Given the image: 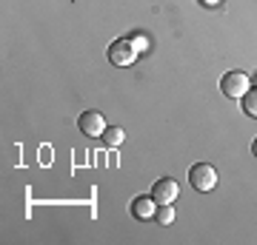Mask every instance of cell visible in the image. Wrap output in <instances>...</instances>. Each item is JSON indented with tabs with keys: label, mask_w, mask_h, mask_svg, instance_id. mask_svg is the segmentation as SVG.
I'll use <instances>...</instances> for the list:
<instances>
[{
	"label": "cell",
	"mask_w": 257,
	"mask_h": 245,
	"mask_svg": "<svg viewBox=\"0 0 257 245\" xmlns=\"http://www.w3.org/2000/svg\"><path fill=\"white\" fill-rule=\"evenodd\" d=\"M135 46L128 43V40H114V43L109 46V60L114 66H128V63H135Z\"/></svg>",
	"instance_id": "5b68a950"
},
{
	"label": "cell",
	"mask_w": 257,
	"mask_h": 245,
	"mask_svg": "<svg viewBox=\"0 0 257 245\" xmlns=\"http://www.w3.org/2000/svg\"><path fill=\"white\" fill-rule=\"evenodd\" d=\"M203 6H220V0H200Z\"/></svg>",
	"instance_id": "8fae6325"
},
{
	"label": "cell",
	"mask_w": 257,
	"mask_h": 245,
	"mask_svg": "<svg viewBox=\"0 0 257 245\" xmlns=\"http://www.w3.org/2000/svg\"><path fill=\"white\" fill-rule=\"evenodd\" d=\"M240 103H243V111H246L248 117H254V120H257V89H254V91L248 89L246 94L240 97Z\"/></svg>",
	"instance_id": "ba28073f"
},
{
	"label": "cell",
	"mask_w": 257,
	"mask_h": 245,
	"mask_svg": "<svg viewBox=\"0 0 257 245\" xmlns=\"http://www.w3.org/2000/svg\"><path fill=\"white\" fill-rule=\"evenodd\" d=\"M128 43L135 46V52H146V49H149V40H146V37H140V35L128 37Z\"/></svg>",
	"instance_id": "30bf717a"
},
{
	"label": "cell",
	"mask_w": 257,
	"mask_h": 245,
	"mask_svg": "<svg viewBox=\"0 0 257 245\" xmlns=\"http://www.w3.org/2000/svg\"><path fill=\"white\" fill-rule=\"evenodd\" d=\"M155 211H157V202L152 200V197H138V200L132 202V214H135L138 219L155 217Z\"/></svg>",
	"instance_id": "8992f818"
},
{
	"label": "cell",
	"mask_w": 257,
	"mask_h": 245,
	"mask_svg": "<svg viewBox=\"0 0 257 245\" xmlns=\"http://www.w3.org/2000/svg\"><path fill=\"white\" fill-rule=\"evenodd\" d=\"M254 83H257V77H254Z\"/></svg>",
	"instance_id": "4fadbf2b"
},
{
	"label": "cell",
	"mask_w": 257,
	"mask_h": 245,
	"mask_svg": "<svg viewBox=\"0 0 257 245\" xmlns=\"http://www.w3.org/2000/svg\"><path fill=\"white\" fill-rule=\"evenodd\" d=\"M123 140H126V131H123L120 126H106V131H103V143L106 145L114 148V145H120Z\"/></svg>",
	"instance_id": "52a82bcc"
},
{
	"label": "cell",
	"mask_w": 257,
	"mask_h": 245,
	"mask_svg": "<svg viewBox=\"0 0 257 245\" xmlns=\"http://www.w3.org/2000/svg\"><path fill=\"white\" fill-rule=\"evenodd\" d=\"M248 86H251V80H248V74H243V72H229V74H223V80H220V91L226 97H234V100L246 94Z\"/></svg>",
	"instance_id": "7a4b0ae2"
},
{
	"label": "cell",
	"mask_w": 257,
	"mask_h": 245,
	"mask_svg": "<svg viewBox=\"0 0 257 245\" xmlns=\"http://www.w3.org/2000/svg\"><path fill=\"white\" fill-rule=\"evenodd\" d=\"M177 194H180V185H177L172 177H163V180H157L155 185H152V200L157 202V205H166V202H175Z\"/></svg>",
	"instance_id": "3957f363"
},
{
	"label": "cell",
	"mask_w": 257,
	"mask_h": 245,
	"mask_svg": "<svg viewBox=\"0 0 257 245\" xmlns=\"http://www.w3.org/2000/svg\"><path fill=\"white\" fill-rule=\"evenodd\" d=\"M251 154L257 157V137H254V143H251Z\"/></svg>",
	"instance_id": "7c38bea8"
},
{
	"label": "cell",
	"mask_w": 257,
	"mask_h": 245,
	"mask_svg": "<svg viewBox=\"0 0 257 245\" xmlns=\"http://www.w3.org/2000/svg\"><path fill=\"white\" fill-rule=\"evenodd\" d=\"M189 182H192V188H197V191H211L217 185V171H214L209 163H194L192 168H189Z\"/></svg>",
	"instance_id": "6da1fadb"
},
{
	"label": "cell",
	"mask_w": 257,
	"mask_h": 245,
	"mask_svg": "<svg viewBox=\"0 0 257 245\" xmlns=\"http://www.w3.org/2000/svg\"><path fill=\"white\" fill-rule=\"evenodd\" d=\"M77 126H80V131L86 137H103V131H106V120H103L100 111H83L80 120H77Z\"/></svg>",
	"instance_id": "277c9868"
},
{
	"label": "cell",
	"mask_w": 257,
	"mask_h": 245,
	"mask_svg": "<svg viewBox=\"0 0 257 245\" xmlns=\"http://www.w3.org/2000/svg\"><path fill=\"white\" fill-rule=\"evenodd\" d=\"M155 217H157V222H163V225H169V222L175 219V208H172V202H166V205H157Z\"/></svg>",
	"instance_id": "9c48e42d"
}]
</instances>
